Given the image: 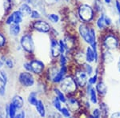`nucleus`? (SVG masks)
Returning <instances> with one entry per match:
<instances>
[{"instance_id": "obj_1", "label": "nucleus", "mask_w": 120, "mask_h": 118, "mask_svg": "<svg viewBox=\"0 0 120 118\" xmlns=\"http://www.w3.org/2000/svg\"><path fill=\"white\" fill-rule=\"evenodd\" d=\"M79 33L84 41L90 45H92L95 42V31L94 29L88 28L86 25L82 24L79 26Z\"/></svg>"}, {"instance_id": "obj_2", "label": "nucleus", "mask_w": 120, "mask_h": 118, "mask_svg": "<svg viewBox=\"0 0 120 118\" xmlns=\"http://www.w3.org/2000/svg\"><path fill=\"white\" fill-rule=\"evenodd\" d=\"M77 83L75 79L71 77H65L61 82V89L66 93H74L77 89Z\"/></svg>"}, {"instance_id": "obj_3", "label": "nucleus", "mask_w": 120, "mask_h": 118, "mask_svg": "<svg viewBox=\"0 0 120 118\" xmlns=\"http://www.w3.org/2000/svg\"><path fill=\"white\" fill-rule=\"evenodd\" d=\"M93 9L90 6L82 4L79 8V15L83 22H90L93 18Z\"/></svg>"}, {"instance_id": "obj_4", "label": "nucleus", "mask_w": 120, "mask_h": 118, "mask_svg": "<svg viewBox=\"0 0 120 118\" xmlns=\"http://www.w3.org/2000/svg\"><path fill=\"white\" fill-rule=\"evenodd\" d=\"M20 44L22 49L28 53H32L34 50V44L32 37L30 34H25L20 40Z\"/></svg>"}, {"instance_id": "obj_5", "label": "nucleus", "mask_w": 120, "mask_h": 118, "mask_svg": "<svg viewBox=\"0 0 120 118\" xmlns=\"http://www.w3.org/2000/svg\"><path fill=\"white\" fill-rule=\"evenodd\" d=\"M19 82L25 87H30L34 85V77L30 73L28 72H23L19 74Z\"/></svg>"}, {"instance_id": "obj_6", "label": "nucleus", "mask_w": 120, "mask_h": 118, "mask_svg": "<svg viewBox=\"0 0 120 118\" xmlns=\"http://www.w3.org/2000/svg\"><path fill=\"white\" fill-rule=\"evenodd\" d=\"M33 27L38 32L41 33H47L51 30V26L47 22L42 20H37L34 22Z\"/></svg>"}, {"instance_id": "obj_7", "label": "nucleus", "mask_w": 120, "mask_h": 118, "mask_svg": "<svg viewBox=\"0 0 120 118\" xmlns=\"http://www.w3.org/2000/svg\"><path fill=\"white\" fill-rule=\"evenodd\" d=\"M23 15L21 14L19 11H15L7 18L6 23L7 25H11L12 23H16V24H20L22 22Z\"/></svg>"}, {"instance_id": "obj_8", "label": "nucleus", "mask_w": 120, "mask_h": 118, "mask_svg": "<svg viewBox=\"0 0 120 118\" xmlns=\"http://www.w3.org/2000/svg\"><path fill=\"white\" fill-rule=\"evenodd\" d=\"M75 80L78 86L81 87L85 86L88 82L87 73L86 72H83V71H79V72H77L76 74H75Z\"/></svg>"}, {"instance_id": "obj_9", "label": "nucleus", "mask_w": 120, "mask_h": 118, "mask_svg": "<svg viewBox=\"0 0 120 118\" xmlns=\"http://www.w3.org/2000/svg\"><path fill=\"white\" fill-rule=\"evenodd\" d=\"M104 46L106 47V49L107 50H115L117 48L119 42H118L117 38L115 37L109 35L107 36L104 40Z\"/></svg>"}, {"instance_id": "obj_10", "label": "nucleus", "mask_w": 120, "mask_h": 118, "mask_svg": "<svg viewBox=\"0 0 120 118\" xmlns=\"http://www.w3.org/2000/svg\"><path fill=\"white\" fill-rule=\"evenodd\" d=\"M44 64L40 60H33L30 61V67H31V72L34 73H40L44 69Z\"/></svg>"}, {"instance_id": "obj_11", "label": "nucleus", "mask_w": 120, "mask_h": 118, "mask_svg": "<svg viewBox=\"0 0 120 118\" xmlns=\"http://www.w3.org/2000/svg\"><path fill=\"white\" fill-rule=\"evenodd\" d=\"M51 51L53 57H59L62 54L59 43L55 39H51Z\"/></svg>"}, {"instance_id": "obj_12", "label": "nucleus", "mask_w": 120, "mask_h": 118, "mask_svg": "<svg viewBox=\"0 0 120 118\" xmlns=\"http://www.w3.org/2000/svg\"><path fill=\"white\" fill-rule=\"evenodd\" d=\"M67 73V68H66V65L61 66V68L59 69V71L55 74V76L53 77V82L55 83L61 82L62 80L64 78V76Z\"/></svg>"}, {"instance_id": "obj_13", "label": "nucleus", "mask_w": 120, "mask_h": 118, "mask_svg": "<svg viewBox=\"0 0 120 118\" xmlns=\"http://www.w3.org/2000/svg\"><path fill=\"white\" fill-rule=\"evenodd\" d=\"M19 11H20L21 14H22L23 16H27V15H30L31 14L32 10L28 4H26V3H22V4L19 7Z\"/></svg>"}, {"instance_id": "obj_14", "label": "nucleus", "mask_w": 120, "mask_h": 118, "mask_svg": "<svg viewBox=\"0 0 120 118\" xmlns=\"http://www.w3.org/2000/svg\"><path fill=\"white\" fill-rule=\"evenodd\" d=\"M10 34L12 36H17L21 31V27L19 26V24H16V23H12L10 25V29H9Z\"/></svg>"}, {"instance_id": "obj_15", "label": "nucleus", "mask_w": 120, "mask_h": 118, "mask_svg": "<svg viewBox=\"0 0 120 118\" xmlns=\"http://www.w3.org/2000/svg\"><path fill=\"white\" fill-rule=\"evenodd\" d=\"M86 61L88 63H92L94 61V53L92 47H87L86 52Z\"/></svg>"}, {"instance_id": "obj_16", "label": "nucleus", "mask_w": 120, "mask_h": 118, "mask_svg": "<svg viewBox=\"0 0 120 118\" xmlns=\"http://www.w3.org/2000/svg\"><path fill=\"white\" fill-rule=\"evenodd\" d=\"M12 103L16 106V108L18 109H22V106L24 105V100L22 97L20 96H15L14 97L12 100Z\"/></svg>"}, {"instance_id": "obj_17", "label": "nucleus", "mask_w": 120, "mask_h": 118, "mask_svg": "<svg viewBox=\"0 0 120 118\" xmlns=\"http://www.w3.org/2000/svg\"><path fill=\"white\" fill-rule=\"evenodd\" d=\"M35 108H36V110H37L38 114H39L41 117H45V115H46L45 106H44L43 102H42V100H38V103L36 104V105H35Z\"/></svg>"}, {"instance_id": "obj_18", "label": "nucleus", "mask_w": 120, "mask_h": 118, "mask_svg": "<svg viewBox=\"0 0 120 118\" xmlns=\"http://www.w3.org/2000/svg\"><path fill=\"white\" fill-rule=\"evenodd\" d=\"M96 91L100 94V95H105L107 93V87L103 82H98L96 86Z\"/></svg>"}, {"instance_id": "obj_19", "label": "nucleus", "mask_w": 120, "mask_h": 118, "mask_svg": "<svg viewBox=\"0 0 120 118\" xmlns=\"http://www.w3.org/2000/svg\"><path fill=\"white\" fill-rule=\"evenodd\" d=\"M18 109L16 108V106L14 104L11 102V104H10V105L8 106V108H7V113H8V116L10 117L13 118V117H15V116H16V110Z\"/></svg>"}, {"instance_id": "obj_20", "label": "nucleus", "mask_w": 120, "mask_h": 118, "mask_svg": "<svg viewBox=\"0 0 120 118\" xmlns=\"http://www.w3.org/2000/svg\"><path fill=\"white\" fill-rule=\"evenodd\" d=\"M68 106L71 109L76 110L79 108V103L74 98H70L68 99Z\"/></svg>"}, {"instance_id": "obj_21", "label": "nucleus", "mask_w": 120, "mask_h": 118, "mask_svg": "<svg viewBox=\"0 0 120 118\" xmlns=\"http://www.w3.org/2000/svg\"><path fill=\"white\" fill-rule=\"evenodd\" d=\"M89 95H90V100L93 104H96L98 102V99H97V94H96V89H94V88H91L90 93H89Z\"/></svg>"}, {"instance_id": "obj_22", "label": "nucleus", "mask_w": 120, "mask_h": 118, "mask_svg": "<svg viewBox=\"0 0 120 118\" xmlns=\"http://www.w3.org/2000/svg\"><path fill=\"white\" fill-rule=\"evenodd\" d=\"M97 26L99 29H104L106 26V23H105V15L103 14H101V16L98 18L97 20Z\"/></svg>"}, {"instance_id": "obj_23", "label": "nucleus", "mask_w": 120, "mask_h": 118, "mask_svg": "<svg viewBox=\"0 0 120 118\" xmlns=\"http://www.w3.org/2000/svg\"><path fill=\"white\" fill-rule=\"evenodd\" d=\"M54 91H55V93L56 94V97H57L59 98L62 102L65 103V102L67 101V99H66V97H65V95L63 94V93L62 92L61 90H59V89H55Z\"/></svg>"}, {"instance_id": "obj_24", "label": "nucleus", "mask_w": 120, "mask_h": 118, "mask_svg": "<svg viewBox=\"0 0 120 118\" xmlns=\"http://www.w3.org/2000/svg\"><path fill=\"white\" fill-rule=\"evenodd\" d=\"M28 101L31 105H34V106L36 105V104L38 103V100L37 98H36L35 93H31L30 94V96H29V97H28Z\"/></svg>"}, {"instance_id": "obj_25", "label": "nucleus", "mask_w": 120, "mask_h": 118, "mask_svg": "<svg viewBox=\"0 0 120 118\" xmlns=\"http://www.w3.org/2000/svg\"><path fill=\"white\" fill-rule=\"evenodd\" d=\"M6 84H7V82H5L4 79L0 77V96H3L5 94Z\"/></svg>"}, {"instance_id": "obj_26", "label": "nucleus", "mask_w": 120, "mask_h": 118, "mask_svg": "<svg viewBox=\"0 0 120 118\" xmlns=\"http://www.w3.org/2000/svg\"><path fill=\"white\" fill-rule=\"evenodd\" d=\"M61 102L62 101L59 99V98L57 97L54 98V100H53V105H54V107H55L57 110H59V111L62 109Z\"/></svg>"}, {"instance_id": "obj_27", "label": "nucleus", "mask_w": 120, "mask_h": 118, "mask_svg": "<svg viewBox=\"0 0 120 118\" xmlns=\"http://www.w3.org/2000/svg\"><path fill=\"white\" fill-rule=\"evenodd\" d=\"M48 19L54 23H57L59 21V17L56 14H50L48 15Z\"/></svg>"}, {"instance_id": "obj_28", "label": "nucleus", "mask_w": 120, "mask_h": 118, "mask_svg": "<svg viewBox=\"0 0 120 118\" xmlns=\"http://www.w3.org/2000/svg\"><path fill=\"white\" fill-rule=\"evenodd\" d=\"M59 111H60V113H61V114L63 116V117H71V113H70L69 109H67V108L63 107V108H62Z\"/></svg>"}, {"instance_id": "obj_29", "label": "nucleus", "mask_w": 120, "mask_h": 118, "mask_svg": "<svg viewBox=\"0 0 120 118\" xmlns=\"http://www.w3.org/2000/svg\"><path fill=\"white\" fill-rule=\"evenodd\" d=\"M97 80H98V73H97V71H96L95 75H94V76L90 77V79H88V82H89V84H90V85H94L97 82Z\"/></svg>"}, {"instance_id": "obj_30", "label": "nucleus", "mask_w": 120, "mask_h": 118, "mask_svg": "<svg viewBox=\"0 0 120 118\" xmlns=\"http://www.w3.org/2000/svg\"><path fill=\"white\" fill-rule=\"evenodd\" d=\"M85 72L87 73L88 75H90L93 73V68L89 64H86L85 65Z\"/></svg>"}, {"instance_id": "obj_31", "label": "nucleus", "mask_w": 120, "mask_h": 118, "mask_svg": "<svg viewBox=\"0 0 120 118\" xmlns=\"http://www.w3.org/2000/svg\"><path fill=\"white\" fill-rule=\"evenodd\" d=\"M30 16H31V18H34V19H38L40 18V14H39V12L37 11H31V14H30Z\"/></svg>"}, {"instance_id": "obj_32", "label": "nucleus", "mask_w": 120, "mask_h": 118, "mask_svg": "<svg viewBox=\"0 0 120 118\" xmlns=\"http://www.w3.org/2000/svg\"><path fill=\"white\" fill-rule=\"evenodd\" d=\"M109 59L111 60V61H112V59H113V57H112L111 54H110L109 52H106V53L104 54V60H105L106 62L109 63V61H108Z\"/></svg>"}, {"instance_id": "obj_33", "label": "nucleus", "mask_w": 120, "mask_h": 118, "mask_svg": "<svg viewBox=\"0 0 120 118\" xmlns=\"http://www.w3.org/2000/svg\"><path fill=\"white\" fill-rule=\"evenodd\" d=\"M59 62H60V65H61V66L66 65V64H67V58H66V57L63 54H60Z\"/></svg>"}, {"instance_id": "obj_34", "label": "nucleus", "mask_w": 120, "mask_h": 118, "mask_svg": "<svg viewBox=\"0 0 120 118\" xmlns=\"http://www.w3.org/2000/svg\"><path fill=\"white\" fill-rule=\"evenodd\" d=\"M59 46H60V50H61V53L63 54L65 52V50H67L66 49V46H65V43H64V41H63V40H60L59 42Z\"/></svg>"}, {"instance_id": "obj_35", "label": "nucleus", "mask_w": 120, "mask_h": 118, "mask_svg": "<svg viewBox=\"0 0 120 118\" xmlns=\"http://www.w3.org/2000/svg\"><path fill=\"white\" fill-rule=\"evenodd\" d=\"M100 116H101V111L98 109H95L93 111V117H94L98 118V117H100Z\"/></svg>"}, {"instance_id": "obj_36", "label": "nucleus", "mask_w": 120, "mask_h": 118, "mask_svg": "<svg viewBox=\"0 0 120 118\" xmlns=\"http://www.w3.org/2000/svg\"><path fill=\"white\" fill-rule=\"evenodd\" d=\"M5 64L7 65V66L8 68H13V65H14V63H13L12 60L11 59H7L5 61Z\"/></svg>"}, {"instance_id": "obj_37", "label": "nucleus", "mask_w": 120, "mask_h": 118, "mask_svg": "<svg viewBox=\"0 0 120 118\" xmlns=\"http://www.w3.org/2000/svg\"><path fill=\"white\" fill-rule=\"evenodd\" d=\"M5 42H6L5 37L2 34H0V47H3V46L5 45Z\"/></svg>"}, {"instance_id": "obj_38", "label": "nucleus", "mask_w": 120, "mask_h": 118, "mask_svg": "<svg viewBox=\"0 0 120 118\" xmlns=\"http://www.w3.org/2000/svg\"><path fill=\"white\" fill-rule=\"evenodd\" d=\"M11 1L10 0H5L4 1V7L7 10H9L11 8Z\"/></svg>"}, {"instance_id": "obj_39", "label": "nucleus", "mask_w": 120, "mask_h": 118, "mask_svg": "<svg viewBox=\"0 0 120 118\" xmlns=\"http://www.w3.org/2000/svg\"><path fill=\"white\" fill-rule=\"evenodd\" d=\"M23 67H24V68L26 69V71H28V72H30V71H31V67H30V63H29V62L24 63V64H23Z\"/></svg>"}, {"instance_id": "obj_40", "label": "nucleus", "mask_w": 120, "mask_h": 118, "mask_svg": "<svg viewBox=\"0 0 120 118\" xmlns=\"http://www.w3.org/2000/svg\"><path fill=\"white\" fill-rule=\"evenodd\" d=\"M0 73H1V77L4 79L5 82H7V73H6L5 71L4 70H1V71H0Z\"/></svg>"}, {"instance_id": "obj_41", "label": "nucleus", "mask_w": 120, "mask_h": 118, "mask_svg": "<svg viewBox=\"0 0 120 118\" xmlns=\"http://www.w3.org/2000/svg\"><path fill=\"white\" fill-rule=\"evenodd\" d=\"M25 116H26V114H25V112L24 111H21L20 113H16V116H15V117L23 118V117H25Z\"/></svg>"}, {"instance_id": "obj_42", "label": "nucleus", "mask_w": 120, "mask_h": 118, "mask_svg": "<svg viewBox=\"0 0 120 118\" xmlns=\"http://www.w3.org/2000/svg\"><path fill=\"white\" fill-rule=\"evenodd\" d=\"M105 23L106 26H110L111 24V19L108 16H105Z\"/></svg>"}, {"instance_id": "obj_43", "label": "nucleus", "mask_w": 120, "mask_h": 118, "mask_svg": "<svg viewBox=\"0 0 120 118\" xmlns=\"http://www.w3.org/2000/svg\"><path fill=\"white\" fill-rule=\"evenodd\" d=\"M115 6H116V9H117V11L119 12V14H120V2L119 1V0H116Z\"/></svg>"}, {"instance_id": "obj_44", "label": "nucleus", "mask_w": 120, "mask_h": 118, "mask_svg": "<svg viewBox=\"0 0 120 118\" xmlns=\"http://www.w3.org/2000/svg\"><path fill=\"white\" fill-rule=\"evenodd\" d=\"M46 3H48V4H53V3H55L58 0H45Z\"/></svg>"}, {"instance_id": "obj_45", "label": "nucleus", "mask_w": 120, "mask_h": 118, "mask_svg": "<svg viewBox=\"0 0 120 118\" xmlns=\"http://www.w3.org/2000/svg\"><path fill=\"white\" fill-rule=\"evenodd\" d=\"M111 117H120V112H117L111 115Z\"/></svg>"}, {"instance_id": "obj_46", "label": "nucleus", "mask_w": 120, "mask_h": 118, "mask_svg": "<svg viewBox=\"0 0 120 118\" xmlns=\"http://www.w3.org/2000/svg\"><path fill=\"white\" fill-rule=\"evenodd\" d=\"M117 66H118V69H119V71L120 72V57H119V61H118V65H117Z\"/></svg>"}, {"instance_id": "obj_47", "label": "nucleus", "mask_w": 120, "mask_h": 118, "mask_svg": "<svg viewBox=\"0 0 120 118\" xmlns=\"http://www.w3.org/2000/svg\"><path fill=\"white\" fill-rule=\"evenodd\" d=\"M104 1H105L106 3H107V4H110V3H111V0H104Z\"/></svg>"}, {"instance_id": "obj_48", "label": "nucleus", "mask_w": 120, "mask_h": 118, "mask_svg": "<svg viewBox=\"0 0 120 118\" xmlns=\"http://www.w3.org/2000/svg\"><path fill=\"white\" fill-rule=\"evenodd\" d=\"M3 62H2V61H0V68H1V67H2V66H3Z\"/></svg>"}, {"instance_id": "obj_49", "label": "nucleus", "mask_w": 120, "mask_h": 118, "mask_svg": "<svg viewBox=\"0 0 120 118\" xmlns=\"http://www.w3.org/2000/svg\"><path fill=\"white\" fill-rule=\"evenodd\" d=\"M119 24H120V15H119Z\"/></svg>"}]
</instances>
